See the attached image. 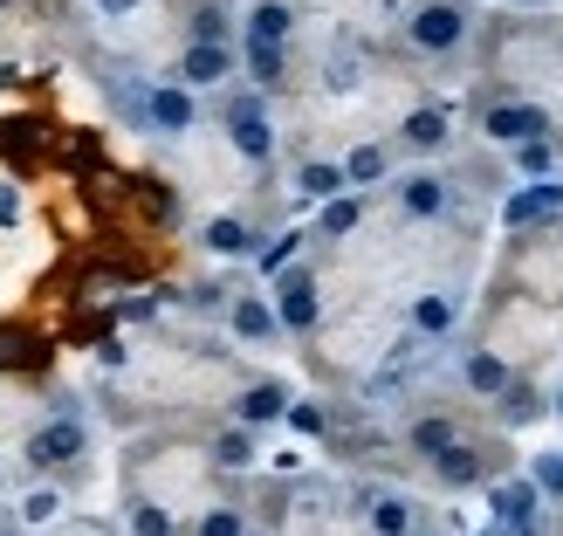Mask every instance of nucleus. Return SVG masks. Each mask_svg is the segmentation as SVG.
Returning a JSON list of instances; mask_svg holds the SVG:
<instances>
[{"mask_svg":"<svg viewBox=\"0 0 563 536\" xmlns=\"http://www.w3.org/2000/svg\"><path fill=\"white\" fill-rule=\"evenodd\" d=\"M516 173H522V179H556V145H550V138H529V145H516Z\"/></svg>","mask_w":563,"mask_h":536,"instance_id":"nucleus-26","label":"nucleus"},{"mask_svg":"<svg viewBox=\"0 0 563 536\" xmlns=\"http://www.w3.org/2000/svg\"><path fill=\"white\" fill-rule=\"evenodd\" d=\"M406 42L419 55H454L467 42V8L461 0H419V8L406 14Z\"/></svg>","mask_w":563,"mask_h":536,"instance_id":"nucleus-2","label":"nucleus"},{"mask_svg":"<svg viewBox=\"0 0 563 536\" xmlns=\"http://www.w3.org/2000/svg\"><path fill=\"white\" fill-rule=\"evenodd\" d=\"M228 138H234V152H241L247 165H268V158H275V124H268V110H262L255 90L228 97Z\"/></svg>","mask_w":563,"mask_h":536,"instance_id":"nucleus-3","label":"nucleus"},{"mask_svg":"<svg viewBox=\"0 0 563 536\" xmlns=\"http://www.w3.org/2000/svg\"><path fill=\"white\" fill-rule=\"evenodd\" d=\"M556 413H563V392H556Z\"/></svg>","mask_w":563,"mask_h":536,"instance_id":"nucleus-38","label":"nucleus"},{"mask_svg":"<svg viewBox=\"0 0 563 536\" xmlns=\"http://www.w3.org/2000/svg\"><path fill=\"white\" fill-rule=\"evenodd\" d=\"M282 419H289V427H296L302 440H323V427H330V413H323V406H289Z\"/></svg>","mask_w":563,"mask_h":536,"instance_id":"nucleus-33","label":"nucleus"},{"mask_svg":"<svg viewBox=\"0 0 563 536\" xmlns=\"http://www.w3.org/2000/svg\"><path fill=\"white\" fill-rule=\"evenodd\" d=\"M399 138L412 152H440L446 138H454V124H446V110H412V118L399 124Z\"/></svg>","mask_w":563,"mask_h":536,"instance_id":"nucleus-20","label":"nucleus"},{"mask_svg":"<svg viewBox=\"0 0 563 536\" xmlns=\"http://www.w3.org/2000/svg\"><path fill=\"white\" fill-rule=\"evenodd\" d=\"M241 63H247V76H255L262 90H275V83H282V48H268V42H247Z\"/></svg>","mask_w":563,"mask_h":536,"instance_id":"nucleus-28","label":"nucleus"},{"mask_svg":"<svg viewBox=\"0 0 563 536\" xmlns=\"http://www.w3.org/2000/svg\"><path fill=\"white\" fill-rule=\"evenodd\" d=\"M399 207H406L412 220H440V214H446V179H433V173H406V179H399Z\"/></svg>","mask_w":563,"mask_h":536,"instance_id":"nucleus-14","label":"nucleus"},{"mask_svg":"<svg viewBox=\"0 0 563 536\" xmlns=\"http://www.w3.org/2000/svg\"><path fill=\"white\" fill-rule=\"evenodd\" d=\"M302 241H309V234H275L262 255H255V269H262V275H289V262H296V248H302Z\"/></svg>","mask_w":563,"mask_h":536,"instance_id":"nucleus-30","label":"nucleus"},{"mask_svg":"<svg viewBox=\"0 0 563 536\" xmlns=\"http://www.w3.org/2000/svg\"><path fill=\"white\" fill-rule=\"evenodd\" d=\"M529 482H537V495H556V502H563V455H537Z\"/></svg>","mask_w":563,"mask_h":536,"instance_id":"nucleus-32","label":"nucleus"},{"mask_svg":"<svg viewBox=\"0 0 563 536\" xmlns=\"http://www.w3.org/2000/svg\"><path fill=\"white\" fill-rule=\"evenodd\" d=\"M482 131L495 138V145H529V138H550V118H543V103H488V118Z\"/></svg>","mask_w":563,"mask_h":536,"instance_id":"nucleus-8","label":"nucleus"},{"mask_svg":"<svg viewBox=\"0 0 563 536\" xmlns=\"http://www.w3.org/2000/svg\"><path fill=\"white\" fill-rule=\"evenodd\" d=\"M137 118H145L158 138H179L200 124V103H192V90H179V83H158V90L137 97Z\"/></svg>","mask_w":563,"mask_h":536,"instance_id":"nucleus-5","label":"nucleus"},{"mask_svg":"<svg viewBox=\"0 0 563 536\" xmlns=\"http://www.w3.org/2000/svg\"><path fill=\"white\" fill-rule=\"evenodd\" d=\"M228 330L241 337V344H268V337H282L268 296H234V303H228Z\"/></svg>","mask_w":563,"mask_h":536,"instance_id":"nucleus-12","label":"nucleus"},{"mask_svg":"<svg viewBox=\"0 0 563 536\" xmlns=\"http://www.w3.org/2000/svg\"><path fill=\"white\" fill-rule=\"evenodd\" d=\"M192 42L234 48V21H228V8H200V14H192Z\"/></svg>","mask_w":563,"mask_h":536,"instance_id":"nucleus-29","label":"nucleus"},{"mask_svg":"<svg viewBox=\"0 0 563 536\" xmlns=\"http://www.w3.org/2000/svg\"><path fill=\"white\" fill-rule=\"evenodd\" d=\"M488 510H495V523L501 529H537V516H543V495H537V482L529 474H509V482H488Z\"/></svg>","mask_w":563,"mask_h":536,"instance_id":"nucleus-7","label":"nucleus"},{"mask_svg":"<svg viewBox=\"0 0 563 536\" xmlns=\"http://www.w3.org/2000/svg\"><path fill=\"white\" fill-rule=\"evenodd\" d=\"M103 14H137V0H97Z\"/></svg>","mask_w":563,"mask_h":536,"instance_id":"nucleus-36","label":"nucleus"},{"mask_svg":"<svg viewBox=\"0 0 563 536\" xmlns=\"http://www.w3.org/2000/svg\"><path fill=\"white\" fill-rule=\"evenodd\" d=\"M234 76V48H213V42H186L179 55V90H213V83Z\"/></svg>","mask_w":563,"mask_h":536,"instance_id":"nucleus-10","label":"nucleus"},{"mask_svg":"<svg viewBox=\"0 0 563 536\" xmlns=\"http://www.w3.org/2000/svg\"><path fill=\"white\" fill-rule=\"evenodd\" d=\"M289 28H296V8H289V0H255V8H247V42L282 48V42H289Z\"/></svg>","mask_w":563,"mask_h":536,"instance_id":"nucleus-15","label":"nucleus"},{"mask_svg":"<svg viewBox=\"0 0 563 536\" xmlns=\"http://www.w3.org/2000/svg\"><path fill=\"white\" fill-rule=\"evenodd\" d=\"M433 474L446 489H474V482H488V455L482 447H467V440H454L446 455H433Z\"/></svg>","mask_w":563,"mask_h":536,"instance_id":"nucleus-13","label":"nucleus"},{"mask_svg":"<svg viewBox=\"0 0 563 536\" xmlns=\"http://www.w3.org/2000/svg\"><path fill=\"white\" fill-rule=\"evenodd\" d=\"M82 455H90V419H82V413H55V419H42V427L21 440V468L35 474V482L76 468Z\"/></svg>","mask_w":563,"mask_h":536,"instance_id":"nucleus-1","label":"nucleus"},{"mask_svg":"<svg viewBox=\"0 0 563 536\" xmlns=\"http://www.w3.org/2000/svg\"><path fill=\"white\" fill-rule=\"evenodd\" d=\"M275 324L282 330H289V337H302V330H317L323 324V296H317V275H309V269H289V275H282L275 282Z\"/></svg>","mask_w":563,"mask_h":536,"instance_id":"nucleus-4","label":"nucleus"},{"mask_svg":"<svg viewBox=\"0 0 563 536\" xmlns=\"http://www.w3.org/2000/svg\"><path fill=\"white\" fill-rule=\"evenodd\" d=\"M406 440H412V455H427V461H433V455H446V447H454L461 434H454V419H446V413H419L412 427H406Z\"/></svg>","mask_w":563,"mask_h":536,"instance_id":"nucleus-19","label":"nucleus"},{"mask_svg":"<svg viewBox=\"0 0 563 536\" xmlns=\"http://www.w3.org/2000/svg\"><path fill=\"white\" fill-rule=\"evenodd\" d=\"M0 536H8V529H0Z\"/></svg>","mask_w":563,"mask_h":536,"instance_id":"nucleus-40","label":"nucleus"},{"mask_svg":"<svg viewBox=\"0 0 563 536\" xmlns=\"http://www.w3.org/2000/svg\"><path fill=\"white\" fill-rule=\"evenodd\" d=\"M412 330L419 337H446L454 330V296H412Z\"/></svg>","mask_w":563,"mask_h":536,"instance_id":"nucleus-23","label":"nucleus"},{"mask_svg":"<svg viewBox=\"0 0 563 536\" xmlns=\"http://www.w3.org/2000/svg\"><path fill=\"white\" fill-rule=\"evenodd\" d=\"M522 8H550V0H522Z\"/></svg>","mask_w":563,"mask_h":536,"instance_id":"nucleus-37","label":"nucleus"},{"mask_svg":"<svg viewBox=\"0 0 563 536\" xmlns=\"http://www.w3.org/2000/svg\"><path fill=\"white\" fill-rule=\"evenodd\" d=\"M192 536H247V516L234 510V502H220V510H207L200 523H192Z\"/></svg>","mask_w":563,"mask_h":536,"instance_id":"nucleus-31","label":"nucleus"},{"mask_svg":"<svg viewBox=\"0 0 563 536\" xmlns=\"http://www.w3.org/2000/svg\"><path fill=\"white\" fill-rule=\"evenodd\" d=\"M296 193H302V200H317V207H330L336 193H351V186H344V165H330V158L296 165Z\"/></svg>","mask_w":563,"mask_h":536,"instance_id":"nucleus-17","label":"nucleus"},{"mask_svg":"<svg viewBox=\"0 0 563 536\" xmlns=\"http://www.w3.org/2000/svg\"><path fill=\"white\" fill-rule=\"evenodd\" d=\"M55 516H63V489H55V482H35V489H27L21 495V523H55Z\"/></svg>","mask_w":563,"mask_h":536,"instance_id":"nucleus-27","label":"nucleus"},{"mask_svg":"<svg viewBox=\"0 0 563 536\" xmlns=\"http://www.w3.org/2000/svg\"><path fill=\"white\" fill-rule=\"evenodd\" d=\"M556 214H563V179H529L522 193H509V207H501L509 228H537V220H556Z\"/></svg>","mask_w":563,"mask_h":536,"instance_id":"nucleus-9","label":"nucleus"},{"mask_svg":"<svg viewBox=\"0 0 563 536\" xmlns=\"http://www.w3.org/2000/svg\"><path fill=\"white\" fill-rule=\"evenodd\" d=\"M213 255H228V262H241V255H255V234H247V220H234V214H220V220H207V234H200Z\"/></svg>","mask_w":563,"mask_h":536,"instance_id":"nucleus-18","label":"nucleus"},{"mask_svg":"<svg viewBox=\"0 0 563 536\" xmlns=\"http://www.w3.org/2000/svg\"><path fill=\"white\" fill-rule=\"evenodd\" d=\"M255 461H262V447H255V434H247V427H228V434H213V468L241 474V468H255Z\"/></svg>","mask_w":563,"mask_h":536,"instance_id":"nucleus-21","label":"nucleus"},{"mask_svg":"<svg viewBox=\"0 0 563 536\" xmlns=\"http://www.w3.org/2000/svg\"><path fill=\"white\" fill-rule=\"evenodd\" d=\"M124 529H131V536H179V516L165 510V502H131Z\"/></svg>","mask_w":563,"mask_h":536,"instance_id":"nucleus-25","label":"nucleus"},{"mask_svg":"<svg viewBox=\"0 0 563 536\" xmlns=\"http://www.w3.org/2000/svg\"><path fill=\"white\" fill-rule=\"evenodd\" d=\"M357 510H364V529L372 536H419V510L399 489H357Z\"/></svg>","mask_w":563,"mask_h":536,"instance_id":"nucleus-6","label":"nucleus"},{"mask_svg":"<svg viewBox=\"0 0 563 536\" xmlns=\"http://www.w3.org/2000/svg\"><path fill=\"white\" fill-rule=\"evenodd\" d=\"M247 536H255V529H247Z\"/></svg>","mask_w":563,"mask_h":536,"instance_id":"nucleus-39","label":"nucleus"},{"mask_svg":"<svg viewBox=\"0 0 563 536\" xmlns=\"http://www.w3.org/2000/svg\"><path fill=\"white\" fill-rule=\"evenodd\" d=\"M14 214H21V193H14V186H0V228H8Z\"/></svg>","mask_w":563,"mask_h":536,"instance_id":"nucleus-35","label":"nucleus"},{"mask_svg":"<svg viewBox=\"0 0 563 536\" xmlns=\"http://www.w3.org/2000/svg\"><path fill=\"white\" fill-rule=\"evenodd\" d=\"M289 406H296V400H289V385H282V379H262V385H247L241 400H234V427L255 434V427H268V419H282Z\"/></svg>","mask_w":563,"mask_h":536,"instance_id":"nucleus-11","label":"nucleus"},{"mask_svg":"<svg viewBox=\"0 0 563 536\" xmlns=\"http://www.w3.org/2000/svg\"><path fill=\"white\" fill-rule=\"evenodd\" d=\"M391 173V152L385 145H357L351 158H344V186H378Z\"/></svg>","mask_w":563,"mask_h":536,"instance_id":"nucleus-22","label":"nucleus"},{"mask_svg":"<svg viewBox=\"0 0 563 536\" xmlns=\"http://www.w3.org/2000/svg\"><path fill=\"white\" fill-rule=\"evenodd\" d=\"M501 400H509V406H501V419H537V413H543V406H537V392H522V385H509Z\"/></svg>","mask_w":563,"mask_h":536,"instance_id":"nucleus-34","label":"nucleus"},{"mask_svg":"<svg viewBox=\"0 0 563 536\" xmlns=\"http://www.w3.org/2000/svg\"><path fill=\"white\" fill-rule=\"evenodd\" d=\"M357 220H364V200H357V193H336V200L317 214V234H323V241H336V234H351Z\"/></svg>","mask_w":563,"mask_h":536,"instance_id":"nucleus-24","label":"nucleus"},{"mask_svg":"<svg viewBox=\"0 0 563 536\" xmlns=\"http://www.w3.org/2000/svg\"><path fill=\"white\" fill-rule=\"evenodd\" d=\"M461 379L482 392V400H501V392L516 385V372H509V358H495V351H467V364H461Z\"/></svg>","mask_w":563,"mask_h":536,"instance_id":"nucleus-16","label":"nucleus"}]
</instances>
